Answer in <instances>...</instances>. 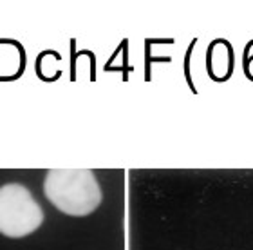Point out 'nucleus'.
<instances>
[{
  "label": "nucleus",
  "mask_w": 253,
  "mask_h": 250,
  "mask_svg": "<svg viewBox=\"0 0 253 250\" xmlns=\"http://www.w3.org/2000/svg\"><path fill=\"white\" fill-rule=\"evenodd\" d=\"M45 198L67 216H89L101 203V189L89 169H53L43 181Z\"/></svg>",
  "instance_id": "obj_1"
},
{
  "label": "nucleus",
  "mask_w": 253,
  "mask_h": 250,
  "mask_svg": "<svg viewBox=\"0 0 253 250\" xmlns=\"http://www.w3.org/2000/svg\"><path fill=\"white\" fill-rule=\"evenodd\" d=\"M43 223V210L24 185L0 187V234L24 238Z\"/></svg>",
  "instance_id": "obj_2"
}]
</instances>
